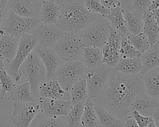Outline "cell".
Segmentation results:
<instances>
[{"label": "cell", "instance_id": "obj_13", "mask_svg": "<svg viewBox=\"0 0 159 127\" xmlns=\"http://www.w3.org/2000/svg\"><path fill=\"white\" fill-rule=\"evenodd\" d=\"M42 60L45 70L47 80L52 79L58 68L64 62L57 54L53 48L37 46L33 50Z\"/></svg>", "mask_w": 159, "mask_h": 127}, {"label": "cell", "instance_id": "obj_25", "mask_svg": "<svg viewBox=\"0 0 159 127\" xmlns=\"http://www.w3.org/2000/svg\"><path fill=\"white\" fill-rule=\"evenodd\" d=\"M7 100L14 103L34 102L35 101L30 91V84L27 81H25L20 85L16 84L12 92L9 93Z\"/></svg>", "mask_w": 159, "mask_h": 127}, {"label": "cell", "instance_id": "obj_36", "mask_svg": "<svg viewBox=\"0 0 159 127\" xmlns=\"http://www.w3.org/2000/svg\"><path fill=\"white\" fill-rule=\"evenodd\" d=\"M36 127H65L59 117L46 118L40 120Z\"/></svg>", "mask_w": 159, "mask_h": 127}, {"label": "cell", "instance_id": "obj_1", "mask_svg": "<svg viewBox=\"0 0 159 127\" xmlns=\"http://www.w3.org/2000/svg\"><path fill=\"white\" fill-rule=\"evenodd\" d=\"M145 92L142 76L125 75L113 71L101 95L104 107L114 115H125L130 111L135 96Z\"/></svg>", "mask_w": 159, "mask_h": 127}, {"label": "cell", "instance_id": "obj_6", "mask_svg": "<svg viewBox=\"0 0 159 127\" xmlns=\"http://www.w3.org/2000/svg\"><path fill=\"white\" fill-rule=\"evenodd\" d=\"M110 25L106 19L99 18L86 27L79 35L84 46L102 48L107 40Z\"/></svg>", "mask_w": 159, "mask_h": 127}, {"label": "cell", "instance_id": "obj_9", "mask_svg": "<svg viewBox=\"0 0 159 127\" xmlns=\"http://www.w3.org/2000/svg\"><path fill=\"white\" fill-rule=\"evenodd\" d=\"M40 22V17L20 16L10 10L2 30L6 34L19 38L25 34L30 33Z\"/></svg>", "mask_w": 159, "mask_h": 127}, {"label": "cell", "instance_id": "obj_4", "mask_svg": "<svg viewBox=\"0 0 159 127\" xmlns=\"http://www.w3.org/2000/svg\"><path fill=\"white\" fill-rule=\"evenodd\" d=\"M38 45L37 40L30 33L22 35L19 39L18 47L12 61L8 64L7 71L15 82H19L22 78L20 67L29 54Z\"/></svg>", "mask_w": 159, "mask_h": 127}, {"label": "cell", "instance_id": "obj_38", "mask_svg": "<svg viewBox=\"0 0 159 127\" xmlns=\"http://www.w3.org/2000/svg\"><path fill=\"white\" fill-rule=\"evenodd\" d=\"M151 0H134L132 5L133 11H138L141 14L147 10L150 4Z\"/></svg>", "mask_w": 159, "mask_h": 127}, {"label": "cell", "instance_id": "obj_10", "mask_svg": "<svg viewBox=\"0 0 159 127\" xmlns=\"http://www.w3.org/2000/svg\"><path fill=\"white\" fill-rule=\"evenodd\" d=\"M39 111V104L35 101L14 103L8 122L14 127H29L31 121Z\"/></svg>", "mask_w": 159, "mask_h": 127}, {"label": "cell", "instance_id": "obj_39", "mask_svg": "<svg viewBox=\"0 0 159 127\" xmlns=\"http://www.w3.org/2000/svg\"><path fill=\"white\" fill-rule=\"evenodd\" d=\"M7 0H0V29L7 16Z\"/></svg>", "mask_w": 159, "mask_h": 127}, {"label": "cell", "instance_id": "obj_7", "mask_svg": "<svg viewBox=\"0 0 159 127\" xmlns=\"http://www.w3.org/2000/svg\"><path fill=\"white\" fill-rule=\"evenodd\" d=\"M112 70V67L104 63L86 68L84 77L87 84L88 98L93 99L101 95Z\"/></svg>", "mask_w": 159, "mask_h": 127}, {"label": "cell", "instance_id": "obj_45", "mask_svg": "<svg viewBox=\"0 0 159 127\" xmlns=\"http://www.w3.org/2000/svg\"><path fill=\"white\" fill-rule=\"evenodd\" d=\"M147 127H158L156 125V124L155 123V122L153 121H152L150 123H148V125H147Z\"/></svg>", "mask_w": 159, "mask_h": 127}, {"label": "cell", "instance_id": "obj_26", "mask_svg": "<svg viewBox=\"0 0 159 127\" xmlns=\"http://www.w3.org/2000/svg\"><path fill=\"white\" fill-rule=\"evenodd\" d=\"M102 59L101 48L84 46L80 61L86 68H91L102 64Z\"/></svg>", "mask_w": 159, "mask_h": 127}, {"label": "cell", "instance_id": "obj_24", "mask_svg": "<svg viewBox=\"0 0 159 127\" xmlns=\"http://www.w3.org/2000/svg\"><path fill=\"white\" fill-rule=\"evenodd\" d=\"M94 108L101 127H123L124 123L104 106L94 103Z\"/></svg>", "mask_w": 159, "mask_h": 127}, {"label": "cell", "instance_id": "obj_43", "mask_svg": "<svg viewBox=\"0 0 159 127\" xmlns=\"http://www.w3.org/2000/svg\"><path fill=\"white\" fill-rule=\"evenodd\" d=\"M153 118V121L157 126H159V108L156 110L155 111L151 116Z\"/></svg>", "mask_w": 159, "mask_h": 127}, {"label": "cell", "instance_id": "obj_2", "mask_svg": "<svg viewBox=\"0 0 159 127\" xmlns=\"http://www.w3.org/2000/svg\"><path fill=\"white\" fill-rule=\"evenodd\" d=\"M61 6L60 17L56 25L65 32L80 34L99 18L97 14L87 11L83 0H69Z\"/></svg>", "mask_w": 159, "mask_h": 127}, {"label": "cell", "instance_id": "obj_40", "mask_svg": "<svg viewBox=\"0 0 159 127\" xmlns=\"http://www.w3.org/2000/svg\"><path fill=\"white\" fill-rule=\"evenodd\" d=\"M99 2L106 9L109 10L116 7L120 6V0H98Z\"/></svg>", "mask_w": 159, "mask_h": 127}, {"label": "cell", "instance_id": "obj_28", "mask_svg": "<svg viewBox=\"0 0 159 127\" xmlns=\"http://www.w3.org/2000/svg\"><path fill=\"white\" fill-rule=\"evenodd\" d=\"M81 127H101L94 108V103L89 98H88L84 102Z\"/></svg>", "mask_w": 159, "mask_h": 127}, {"label": "cell", "instance_id": "obj_37", "mask_svg": "<svg viewBox=\"0 0 159 127\" xmlns=\"http://www.w3.org/2000/svg\"><path fill=\"white\" fill-rule=\"evenodd\" d=\"M131 116L134 118L139 127H147L149 123L153 121L152 116H143L136 111H132Z\"/></svg>", "mask_w": 159, "mask_h": 127}, {"label": "cell", "instance_id": "obj_30", "mask_svg": "<svg viewBox=\"0 0 159 127\" xmlns=\"http://www.w3.org/2000/svg\"><path fill=\"white\" fill-rule=\"evenodd\" d=\"M72 105L79 102H84L88 98V88L84 77L77 81L69 90Z\"/></svg>", "mask_w": 159, "mask_h": 127}, {"label": "cell", "instance_id": "obj_20", "mask_svg": "<svg viewBox=\"0 0 159 127\" xmlns=\"http://www.w3.org/2000/svg\"><path fill=\"white\" fill-rule=\"evenodd\" d=\"M18 37L4 34L0 38V56L8 64L14 59L19 44Z\"/></svg>", "mask_w": 159, "mask_h": 127}, {"label": "cell", "instance_id": "obj_8", "mask_svg": "<svg viewBox=\"0 0 159 127\" xmlns=\"http://www.w3.org/2000/svg\"><path fill=\"white\" fill-rule=\"evenodd\" d=\"M86 67L80 60L64 62L57 70L55 76L62 88L69 92L71 87L84 77Z\"/></svg>", "mask_w": 159, "mask_h": 127}, {"label": "cell", "instance_id": "obj_23", "mask_svg": "<svg viewBox=\"0 0 159 127\" xmlns=\"http://www.w3.org/2000/svg\"><path fill=\"white\" fill-rule=\"evenodd\" d=\"M111 23V26L124 37H127L130 33L127 30L123 16V9L120 6L111 9L110 13L105 17Z\"/></svg>", "mask_w": 159, "mask_h": 127}, {"label": "cell", "instance_id": "obj_18", "mask_svg": "<svg viewBox=\"0 0 159 127\" xmlns=\"http://www.w3.org/2000/svg\"><path fill=\"white\" fill-rule=\"evenodd\" d=\"M39 100L43 99L61 100L65 91L62 88L57 80H48L41 83L39 87Z\"/></svg>", "mask_w": 159, "mask_h": 127}, {"label": "cell", "instance_id": "obj_31", "mask_svg": "<svg viewBox=\"0 0 159 127\" xmlns=\"http://www.w3.org/2000/svg\"><path fill=\"white\" fill-rule=\"evenodd\" d=\"M84 102H79L71 106L68 114L66 115L68 127H81V120Z\"/></svg>", "mask_w": 159, "mask_h": 127}, {"label": "cell", "instance_id": "obj_22", "mask_svg": "<svg viewBox=\"0 0 159 127\" xmlns=\"http://www.w3.org/2000/svg\"><path fill=\"white\" fill-rule=\"evenodd\" d=\"M142 76L145 93L150 97H159V68H155Z\"/></svg>", "mask_w": 159, "mask_h": 127}, {"label": "cell", "instance_id": "obj_42", "mask_svg": "<svg viewBox=\"0 0 159 127\" xmlns=\"http://www.w3.org/2000/svg\"><path fill=\"white\" fill-rule=\"evenodd\" d=\"M159 7V0H153L152 1H151L150 4L149 5L148 7V10H149L150 11H153L158 9Z\"/></svg>", "mask_w": 159, "mask_h": 127}, {"label": "cell", "instance_id": "obj_17", "mask_svg": "<svg viewBox=\"0 0 159 127\" xmlns=\"http://www.w3.org/2000/svg\"><path fill=\"white\" fill-rule=\"evenodd\" d=\"M142 62V69L140 72L143 75L149 71L159 67V44L157 40L147 50L139 55Z\"/></svg>", "mask_w": 159, "mask_h": 127}, {"label": "cell", "instance_id": "obj_32", "mask_svg": "<svg viewBox=\"0 0 159 127\" xmlns=\"http://www.w3.org/2000/svg\"><path fill=\"white\" fill-rule=\"evenodd\" d=\"M127 38L133 47L140 52V54L151 46L147 36L142 32L135 35L130 34Z\"/></svg>", "mask_w": 159, "mask_h": 127}, {"label": "cell", "instance_id": "obj_46", "mask_svg": "<svg viewBox=\"0 0 159 127\" xmlns=\"http://www.w3.org/2000/svg\"><path fill=\"white\" fill-rule=\"evenodd\" d=\"M5 34V32L2 30V29H0V38L2 37V35H4Z\"/></svg>", "mask_w": 159, "mask_h": 127}, {"label": "cell", "instance_id": "obj_27", "mask_svg": "<svg viewBox=\"0 0 159 127\" xmlns=\"http://www.w3.org/2000/svg\"><path fill=\"white\" fill-rule=\"evenodd\" d=\"M123 16L128 31L131 34H139L142 32L143 21L142 14L135 11L129 12L123 9Z\"/></svg>", "mask_w": 159, "mask_h": 127}, {"label": "cell", "instance_id": "obj_29", "mask_svg": "<svg viewBox=\"0 0 159 127\" xmlns=\"http://www.w3.org/2000/svg\"><path fill=\"white\" fill-rule=\"evenodd\" d=\"M8 7L16 14L22 17H32L34 9L30 0H9Z\"/></svg>", "mask_w": 159, "mask_h": 127}, {"label": "cell", "instance_id": "obj_19", "mask_svg": "<svg viewBox=\"0 0 159 127\" xmlns=\"http://www.w3.org/2000/svg\"><path fill=\"white\" fill-rule=\"evenodd\" d=\"M61 6L54 0L43 1L42 8L40 12V19L43 24H57L60 15Z\"/></svg>", "mask_w": 159, "mask_h": 127}, {"label": "cell", "instance_id": "obj_14", "mask_svg": "<svg viewBox=\"0 0 159 127\" xmlns=\"http://www.w3.org/2000/svg\"><path fill=\"white\" fill-rule=\"evenodd\" d=\"M40 110L46 118H58L66 116L72 104L71 101L43 99L39 100Z\"/></svg>", "mask_w": 159, "mask_h": 127}, {"label": "cell", "instance_id": "obj_15", "mask_svg": "<svg viewBox=\"0 0 159 127\" xmlns=\"http://www.w3.org/2000/svg\"><path fill=\"white\" fill-rule=\"evenodd\" d=\"M143 21L142 32L147 36L150 45L154 44L159 37V9L150 11L147 9L142 13Z\"/></svg>", "mask_w": 159, "mask_h": 127}, {"label": "cell", "instance_id": "obj_44", "mask_svg": "<svg viewBox=\"0 0 159 127\" xmlns=\"http://www.w3.org/2000/svg\"><path fill=\"white\" fill-rule=\"evenodd\" d=\"M4 64L3 61V58L0 56V70H4Z\"/></svg>", "mask_w": 159, "mask_h": 127}, {"label": "cell", "instance_id": "obj_34", "mask_svg": "<svg viewBox=\"0 0 159 127\" xmlns=\"http://www.w3.org/2000/svg\"><path fill=\"white\" fill-rule=\"evenodd\" d=\"M140 52L137 51L129 42L127 37H124L122 36L120 49H119V56L120 58H134L139 57Z\"/></svg>", "mask_w": 159, "mask_h": 127}, {"label": "cell", "instance_id": "obj_21", "mask_svg": "<svg viewBox=\"0 0 159 127\" xmlns=\"http://www.w3.org/2000/svg\"><path fill=\"white\" fill-rule=\"evenodd\" d=\"M142 69L141 59L139 57L134 58H120L113 67V71L120 72L125 75H134L140 73Z\"/></svg>", "mask_w": 159, "mask_h": 127}, {"label": "cell", "instance_id": "obj_33", "mask_svg": "<svg viewBox=\"0 0 159 127\" xmlns=\"http://www.w3.org/2000/svg\"><path fill=\"white\" fill-rule=\"evenodd\" d=\"M0 85L1 87V98L2 99L6 93H11L16 85L15 80L6 70H0Z\"/></svg>", "mask_w": 159, "mask_h": 127}, {"label": "cell", "instance_id": "obj_47", "mask_svg": "<svg viewBox=\"0 0 159 127\" xmlns=\"http://www.w3.org/2000/svg\"><path fill=\"white\" fill-rule=\"evenodd\" d=\"M32 2H36V1H40V0H30Z\"/></svg>", "mask_w": 159, "mask_h": 127}, {"label": "cell", "instance_id": "obj_3", "mask_svg": "<svg viewBox=\"0 0 159 127\" xmlns=\"http://www.w3.org/2000/svg\"><path fill=\"white\" fill-rule=\"evenodd\" d=\"M20 69L22 78L25 81L29 82L32 93L33 95H36L39 85L46 80L47 77L45 67L34 50L29 54Z\"/></svg>", "mask_w": 159, "mask_h": 127}, {"label": "cell", "instance_id": "obj_16", "mask_svg": "<svg viewBox=\"0 0 159 127\" xmlns=\"http://www.w3.org/2000/svg\"><path fill=\"white\" fill-rule=\"evenodd\" d=\"M158 108L159 99L150 97L143 92L135 96L131 105L130 111H136L143 116H151Z\"/></svg>", "mask_w": 159, "mask_h": 127}, {"label": "cell", "instance_id": "obj_12", "mask_svg": "<svg viewBox=\"0 0 159 127\" xmlns=\"http://www.w3.org/2000/svg\"><path fill=\"white\" fill-rule=\"evenodd\" d=\"M121 39L122 35L120 33L110 26L107 40L101 48L102 63L112 68L117 64L120 59L119 49Z\"/></svg>", "mask_w": 159, "mask_h": 127}, {"label": "cell", "instance_id": "obj_11", "mask_svg": "<svg viewBox=\"0 0 159 127\" xmlns=\"http://www.w3.org/2000/svg\"><path fill=\"white\" fill-rule=\"evenodd\" d=\"M56 24L40 22L30 32L37 40L38 46L53 48L57 40L65 34Z\"/></svg>", "mask_w": 159, "mask_h": 127}, {"label": "cell", "instance_id": "obj_5", "mask_svg": "<svg viewBox=\"0 0 159 127\" xmlns=\"http://www.w3.org/2000/svg\"><path fill=\"white\" fill-rule=\"evenodd\" d=\"M84 47L78 34L65 32L55 43L53 49L63 61L66 62L80 60Z\"/></svg>", "mask_w": 159, "mask_h": 127}, {"label": "cell", "instance_id": "obj_35", "mask_svg": "<svg viewBox=\"0 0 159 127\" xmlns=\"http://www.w3.org/2000/svg\"><path fill=\"white\" fill-rule=\"evenodd\" d=\"M85 8L91 13L98 14L105 17L110 13L111 10L105 8L98 0H83Z\"/></svg>", "mask_w": 159, "mask_h": 127}, {"label": "cell", "instance_id": "obj_41", "mask_svg": "<svg viewBox=\"0 0 159 127\" xmlns=\"http://www.w3.org/2000/svg\"><path fill=\"white\" fill-rule=\"evenodd\" d=\"M123 127H139L135 120L132 116L125 118Z\"/></svg>", "mask_w": 159, "mask_h": 127}]
</instances>
